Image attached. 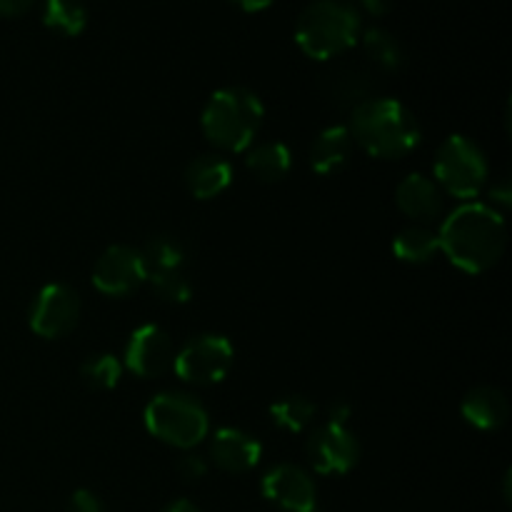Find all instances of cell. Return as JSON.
<instances>
[{
	"label": "cell",
	"mask_w": 512,
	"mask_h": 512,
	"mask_svg": "<svg viewBox=\"0 0 512 512\" xmlns=\"http://www.w3.org/2000/svg\"><path fill=\"white\" fill-rule=\"evenodd\" d=\"M245 168L260 180V183H280L293 170V153L283 140H265V143L250 145L245 150Z\"/></svg>",
	"instance_id": "cell-19"
},
{
	"label": "cell",
	"mask_w": 512,
	"mask_h": 512,
	"mask_svg": "<svg viewBox=\"0 0 512 512\" xmlns=\"http://www.w3.org/2000/svg\"><path fill=\"white\" fill-rule=\"evenodd\" d=\"M163 512H203V510H200L198 505L193 503V500H188V498H178V500H173V503L165 505Z\"/></svg>",
	"instance_id": "cell-32"
},
{
	"label": "cell",
	"mask_w": 512,
	"mask_h": 512,
	"mask_svg": "<svg viewBox=\"0 0 512 512\" xmlns=\"http://www.w3.org/2000/svg\"><path fill=\"white\" fill-rule=\"evenodd\" d=\"M353 143L380 160H400L413 153L423 140L418 118L398 98L373 95L350 113L348 123Z\"/></svg>",
	"instance_id": "cell-2"
},
{
	"label": "cell",
	"mask_w": 512,
	"mask_h": 512,
	"mask_svg": "<svg viewBox=\"0 0 512 512\" xmlns=\"http://www.w3.org/2000/svg\"><path fill=\"white\" fill-rule=\"evenodd\" d=\"M68 512H105V505L93 490L80 488L68 498Z\"/></svg>",
	"instance_id": "cell-28"
},
{
	"label": "cell",
	"mask_w": 512,
	"mask_h": 512,
	"mask_svg": "<svg viewBox=\"0 0 512 512\" xmlns=\"http://www.w3.org/2000/svg\"><path fill=\"white\" fill-rule=\"evenodd\" d=\"M440 253L438 230L430 225H410L393 238V255L400 263L425 265Z\"/></svg>",
	"instance_id": "cell-20"
},
{
	"label": "cell",
	"mask_w": 512,
	"mask_h": 512,
	"mask_svg": "<svg viewBox=\"0 0 512 512\" xmlns=\"http://www.w3.org/2000/svg\"><path fill=\"white\" fill-rule=\"evenodd\" d=\"M440 253L468 275H480L498 265L508 248L505 215L490 205L470 200L458 205L438 228Z\"/></svg>",
	"instance_id": "cell-1"
},
{
	"label": "cell",
	"mask_w": 512,
	"mask_h": 512,
	"mask_svg": "<svg viewBox=\"0 0 512 512\" xmlns=\"http://www.w3.org/2000/svg\"><path fill=\"white\" fill-rule=\"evenodd\" d=\"M485 190H488V203H485V205H490V208L498 210L500 215H505V210H508L510 203H512L510 180L503 178V180H498V183H493L490 188H485Z\"/></svg>",
	"instance_id": "cell-29"
},
{
	"label": "cell",
	"mask_w": 512,
	"mask_h": 512,
	"mask_svg": "<svg viewBox=\"0 0 512 512\" xmlns=\"http://www.w3.org/2000/svg\"><path fill=\"white\" fill-rule=\"evenodd\" d=\"M145 265L150 273H163V270H180L185 263V248L173 235H153L148 243L140 248Z\"/></svg>",
	"instance_id": "cell-24"
},
{
	"label": "cell",
	"mask_w": 512,
	"mask_h": 512,
	"mask_svg": "<svg viewBox=\"0 0 512 512\" xmlns=\"http://www.w3.org/2000/svg\"><path fill=\"white\" fill-rule=\"evenodd\" d=\"M265 108L258 95L240 85L215 90L200 115L205 138L223 153H245L263 128Z\"/></svg>",
	"instance_id": "cell-3"
},
{
	"label": "cell",
	"mask_w": 512,
	"mask_h": 512,
	"mask_svg": "<svg viewBox=\"0 0 512 512\" xmlns=\"http://www.w3.org/2000/svg\"><path fill=\"white\" fill-rule=\"evenodd\" d=\"M363 8L368 10L370 15H385L393 8V0H363Z\"/></svg>",
	"instance_id": "cell-33"
},
{
	"label": "cell",
	"mask_w": 512,
	"mask_h": 512,
	"mask_svg": "<svg viewBox=\"0 0 512 512\" xmlns=\"http://www.w3.org/2000/svg\"><path fill=\"white\" fill-rule=\"evenodd\" d=\"M143 423L153 438L173 448L190 450L210 433V415L188 393H158L143 410Z\"/></svg>",
	"instance_id": "cell-5"
},
{
	"label": "cell",
	"mask_w": 512,
	"mask_h": 512,
	"mask_svg": "<svg viewBox=\"0 0 512 512\" xmlns=\"http://www.w3.org/2000/svg\"><path fill=\"white\" fill-rule=\"evenodd\" d=\"M235 168L225 155L205 153L185 168V188L193 198L213 200L233 185Z\"/></svg>",
	"instance_id": "cell-16"
},
{
	"label": "cell",
	"mask_w": 512,
	"mask_h": 512,
	"mask_svg": "<svg viewBox=\"0 0 512 512\" xmlns=\"http://www.w3.org/2000/svg\"><path fill=\"white\" fill-rule=\"evenodd\" d=\"M148 283L153 293L158 295L163 303L170 305H185L193 298V285L185 278L180 270H163V273H150Z\"/></svg>",
	"instance_id": "cell-26"
},
{
	"label": "cell",
	"mask_w": 512,
	"mask_h": 512,
	"mask_svg": "<svg viewBox=\"0 0 512 512\" xmlns=\"http://www.w3.org/2000/svg\"><path fill=\"white\" fill-rule=\"evenodd\" d=\"M395 203L415 225H430L443 215V190L428 175L410 173L395 188Z\"/></svg>",
	"instance_id": "cell-14"
},
{
	"label": "cell",
	"mask_w": 512,
	"mask_h": 512,
	"mask_svg": "<svg viewBox=\"0 0 512 512\" xmlns=\"http://www.w3.org/2000/svg\"><path fill=\"white\" fill-rule=\"evenodd\" d=\"M350 415H353V408H350V403H345V400H335V403L328 408V423L348 425Z\"/></svg>",
	"instance_id": "cell-30"
},
{
	"label": "cell",
	"mask_w": 512,
	"mask_h": 512,
	"mask_svg": "<svg viewBox=\"0 0 512 512\" xmlns=\"http://www.w3.org/2000/svg\"><path fill=\"white\" fill-rule=\"evenodd\" d=\"M360 40H363L365 58L370 60V65H375V68L383 70V73H395V70L403 68V45H400L398 38L390 35L388 30L368 28L365 33H360Z\"/></svg>",
	"instance_id": "cell-21"
},
{
	"label": "cell",
	"mask_w": 512,
	"mask_h": 512,
	"mask_svg": "<svg viewBox=\"0 0 512 512\" xmlns=\"http://www.w3.org/2000/svg\"><path fill=\"white\" fill-rule=\"evenodd\" d=\"M270 420L285 433H303L313 425L318 408L305 395H285L268 408Z\"/></svg>",
	"instance_id": "cell-22"
},
{
	"label": "cell",
	"mask_w": 512,
	"mask_h": 512,
	"mask_svg": "<svg viewBox=\"0 0 512 512\" xmlns=\"http://www.w3.org/2000/svg\"><path fill=\"white\" fill-rule=\"evenodd\" d=\"M363 33L358 10L340 0H315L300 13L295 43L308 58L333 60L353 48Z\"/></svg>",
	"instance_id": "cell-4"
},
{
	"label": "cell",
	"mask_w": 512,
	"mask_h": 512,
	"mask_svg": "<svg viewBox=\"0 0 512 512\" xmlns=\"http://www.w3.org/2000/svg\"><path fill=\"white\" fill-rule=\"evenodd\" d=\"M260 490L268 503L283 512H318V490L300 465L280 463L270 468L260 480Z\"/></svg>",
	"instance_id": "cell-12"
},
{
	"label": "cell",
	"mask_w": 512,
	"mask_h": 512,
	"mask_svg": "<svg viewBox=\"0 0 512 512\" xmlns=\"http://www.w3.org/2000/svg\"><path fill=\"white\" fill-rule=\"evenodd\" d=\"M310 465L320 475H345L360 463V440L348 425L325 423L305 443Z\"/></svg>",
	"instance_id": "cell-10"
},
{
	"label": "cell",
	"mask_w": 512,
	"mask_h": 512,
	"mask_svg": "<svg viewBox=\"0 0 512 512\" xmlns=\"http://www.w3.org/2000/svg\"><path fill=\"white\" fill-rule=\"evenodd\" d=\"M30 5H33V0H0V15H5V18L23 15Z\"/></svg>",
	"instance_id": "cell-31"
},
{
	"label": "cell",
	"mask_w": 512,
	"mask_h": 512,
	"mask_svg": "<svg viewBox=\"0 0 512 512\" xmlns=\"http://www.w3.org/2000/svg\"><path fill=\"white\" fill-rule=\"evenodd\" d=\"M208 473V460L198 453H185L183 458L178 460V475L185 480V483H198L200 478H205Z\"/></svg>",
	"instance_id": "cell-27"
},
{
	"label": "cell",
	"mask_w": 512,
	"mask_h": 512,
	"mask_svg": "<svg viewBox=\"0 0 512 512\" xmlns=\"http://www.w3.org/2000/svg\"><path fill=\"white\" fill-rule=\"evenodd\" d=\"M145 280H148V265L140 255V248L130 245H110L93 265L95 290L108 298H125L135 293Z\"/></svg>",
	"instance_id": "cell-9"
},
{
	"label": "cell",
	"mask_w": 512,
	"mask_h": 512,
	"mask_svg": "<svg viewBox=\"0 0 512 512\" xmlns=\"http://www.w3.org/2000/svg\"><path fill=\"white\" fill-rule=\"evenodd\" d=\"M460 415L465 423L478 430H498L508 423L510 403L505 393L495 385H478L468 390L460 403Z\"/></svg>",
	"instance_id": "cell-17"
},
{
	"label": "cell",
	"mask_w": 512,
	"mask_h": 512,
	"mask_svg": "<svg viewBox=\"0 0 512 512\" xmlns=\"http://www.w3.org/2000/svg\"><path fill=\"white\" fill-rule=\"evenodd\" d=\"M353 145L348 125H328L310 145V168L318 175H335L348 165Z\"/></svg>",
	"instance_id": "cell-18"
},
{
	"label": "cell",
	"mask_w": 512,
	"mask_h": 512,
	"mask_svg": "<svg viewBox=\"0 0 512 512\" xmlns=\"http://www.w3.org/2000/svg\"><path fill=\"white\" fill-rule=\"evenodd\" d=\"M230 3L240 5V8L248 10V13H260V10H265L273 5V0H230Z\"/></svg>",
	"instance_id": "cell-34"
},
{
	"label": "cell",
	"mask_w": 512,
	"mask_h": 512,
	"mask_svg": "<svg viewBox=\"0 0 512 512\" xmlns=\"http://www.w3.org/2000/svg\"><path fill=\"white\" fill-rule=\"evenodd\" d=\"M175 345L173 338L165 333L160 325L145 323L130 333L128 345H125L123 368L138 378H160L173 368Z\"/></svg>",
	"instance_id": "cell-11"
},
{
	"label": "cell",
	"mask_w": 512,
	"mask_h": 512,
	"mask_svg": "<svg viewBox=\"0 0 512 512\" xmlns=\"http://www.w3.org/2000/svg\"><path fill=\"white\" fill-rule=\"evenodd\" d=\"M433 175L435 185L443 193L470 203L488 188V158H485L483 148L468 135H448L435 153Z\"/></svg>",
	"instance_id": "cell-6"
},
{
	"label": "cell",
	"mask_w": 512,
	"mask_h": 512,
	"mask_svg": "<svg viewBox=\"0 0 512 512\" xmlns=\"http://www.w3.org/2000/svg\"><path fill=\"white\" fill-rule=\"evenodd\" d=\"M43 23L55 33L75 38L88 25V8L83 0H45Z\"/></svg>",
	"instance_id": "cell-23"
},
{
	"label": "cell",
	"mask_w": 512,
	"mask_h": 512,
	"mask_svg": "<svg viewBox=\"0 0 512 512\" xmlns=\"http://www.w3.org/2000/svg\"><path fill=\"white\" fill-rule=\"evenodd\" d=\"M80 320V298L70 285L48 283L38 290L28 313V325L38 338L58 340Z\"/></svg>",
	"instance_id": "cell-8"
},
{
	"label": "cell",
	"mask_w": 512,
	"mask_h": 512,
	"mask_svg": "<svg viewBox=\"0 0 512 512\" xmlns=\"http://www.w3.org/2000/svg\"><path fill=\"white\" fill-rule=\"evenodd\" d=\"M373 73L358 65H340L323 78V95L330 105L353 113L360 103L373 98Z\"/></svg>",
	"instance_id": "cell-15"
},
{
	"label": "cell",
	"mask_w": 512,
	"mask_h": 512,
	"mask_svg": "<svg viewBox=\"0 0 512 512\" xmlns=\"http://www.w3.org/2000/svg\"><path fill=\"white\" fill-rule=\"evenodd\" d=\"M123 363L120 358L110 353H98L90 355L83 365H80V380L88 385L90 390H98V393H105V390L118 388L120 378H123Z\"/></svg>",
	"instance_id": "cell-25"
},
{
	"label": "cell",
	"mask_w": 512,
	"mask_h": 512,
	"mask_svg": "<svg viewBox=\"0 0 512 512\" xmlns=\"http://www.w3.org/2000/svg\"><path fill=\"white\" fill-rule=\"evenodd\" d=\"M235 360V348L225 335L205 333L175 350L173 370L183 383L208 388L223 383Z\"/></svg>",
	"instance_id": "cell-7"
},
{
	"label": "cell",
	"mask_w": 512,
	"mask_h": 512,
	"mask_svg": "<svg viewBox=\"0 0 512 512\" xmlns=\"http://www.w3.org/2000/svg\"><path fill=\"white\" fill-rule=\"evenodd\" d=\"M210 458L223 473H250L263 460V443L243 428H218L210 440Z\"/></svg>",
	"instance_id": "cell-13"
}]
</instances>
